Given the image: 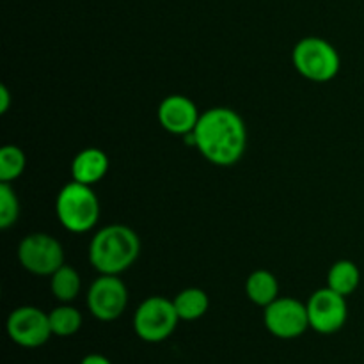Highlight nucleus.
Segmentation results:
<instances>
[{"instance_id":"3","label":"nucleus","mask_w":364,"mask_h":364,"mask_svg":"<svg viewBox=\"0 0 364 364\" xmlns=\"http://www.w3.org/2000/svg\"><path fill=\"white\" fill-rule=\"evenodd\" d=\"M102 206L92 187L70 181L59 191L55 199V215L60 226L70 233H87L100 220Z\"/></svg>"},{"instance_id":"2","label":"nucleus","mask_w":364,"mask_h":364,"mask_svg":"<svg viewBox=\"0 0 364 364\" xmlns=\"http://www.w3.org/2000/svg\"><path fill=\"white\" fill-rule=\"evenodd\" d=\"M141 255V238L124 224H109L96 231L89 244V262L98 274L121 276Z\"/></svg>"},{"instance_id":"16","label":"nucleus","mask_w":364,"mask_h":364,"mask_svg":"<svg viewBox=\"0 0 364 364\" xmlns=\"http://www.w3.org/2000/svg\"><path fill=\"white\" fill-rule=\"evenodd\" d=\"M180 320L194 322L203 318L210 308V297L201 288H185L173 299Z\"/></svg>"},{"instance_id":"20","label":"nucleus","mask_w":364,"mask_h":364,"mask_svg":"<svg viewBox=\"0 0 364 364\" xmlns=\"http://www.w3.org/2000/svg\"><path fill=\"white\" fill-rule=\"evenodd\" d=\"M11 107V92L6 84L0 85V114H6Z\"/></svg>"},{"instance_id":"7","label":"nucleus","mask_w":364,"mask_h":364,"mask_svg":"<svg viewBox=\"0 0 364 364\" xmlns=\"http://www.w3.org/2000/svg\"><path fill=\"white\" fill-rule=\"evenodd\" d=\"M130 294L119 276L100 274L87 290V309L100 322H114L127 311Z\"/></svg>"},{"instance_id":"1","label":"nucleus","mask_w":364,"mask_h":364,"mask_svg":"<svg viewBox=\"0 0 364 364\" xmlns=\"http://www.w3.org/2000/svg\"><path fill=\"white\" fill-rule=\"evenodd\" d=\"M191 142L210 164L231 167L247 148V127L240 114L228 107H213L199 116Z\"/></svg>"},{"instance_id":"17","label":"nucleus","mask_w":364,"mask_h":364,"mask_svg":"<svg viewBox=\"0 0 364 364\" xmlns=\"http://www.w3.org/2000/svg\"><path fill=\"white\" fill-rule=\"evenodd\" d=\"M53 336L70 338L82 329V313L71 304H60L48 313Z\"/></svg>"},{"instance_id":"19","label":"nucleus","mask_w":364,"mask_h":364,"mask_svg":"<svg viewBox=\"0 0 364 364\" xmlns=\"http://www.w3.org/2000/svg\"><path fill=\"white\" fill-rule=\"evenodd\" d=\"M20 217V199L11 183L0 181V228L9 230Z\"/></svg>"},{"instance_id":"5","label":"nucleus","mask_w":364,"mask_h":364,"mask_svg":"<svg viewBox=\"0 0 364 364\" xmlns=\"http://www.w3.org/2000/svg\"><path fill=\"white\" fill-rule=\"evenodd\" d=\"M174 302L162 295L144 299L134 313V331L146 343H162L173 336L180 323Z\"/></svg>"},{"instance_id":"21","label":"nucleus","mask_w":364,"mask_h":364,"mask_svg":"<svg viewBox=\"0 0 364 364\" xmlns=\"http://www.w3.org/2000/svg\"><path fill=\"white\" fill-rule=\"evenodd\" d=\"M80 364H112V361L102 354H87L82 358Z\"/></svg>"},{"instance_id":"14","label":"nucleus","mask_w":364,"mask_h":364,"mask_svg":"<svg viewBox=\"0 0 364 364\" xmlns=\"http://www.w3.org/2000/svg\"><path fill=\"white\" fill-rule=\"evenodd\" d=\"M50 291L60 304H71L82 291V277L77 269L64 263L50 276Z\"/></svg>"},{"instance_id":"8","label":"nucleus","mask_w":364,"mask_h":364,"mask_svg":"<svg viewBox=\"0 0 364 364\" xmlns=\"http://www.w3.org/2000/svg\"><path fill=\"white\" fill-rule=\"evenodd\" d=\"M265 329L279 340H295L309 329L306 302L294 297H277L272 304L263 308Z\"/></svg>"},{"instance_id":"18","label":"nucleus","mask_w":364,"mask_h":364,"mask_svg":"<svg viewBox=\"0 0 364 364\" xmlns=\"http://www.w3.org/2000/svg\"><path fill=\"white\" fill-rule=\"evenodd\" d=\"M27 167V156L23 149L14 144H6L0 149V181L13 183L23 174Z\"/></svg>"},{"instance_id":"15","label":"nucleus","mask_w":364,"mask_h":364,"mask_svg":"<svg viewBox=\"0 0 364 364\" xmlns=\"http://www.w3.org/2000/svg\"><path fill=\"white\" fill-rule=\"evenodd\" d=\"M361 284V270L350 259H340L327 272V287L336 294L348 297Z\"/></svg>"},{"instance_id":"9","label":"nucleus","mask_w":364,"mask_h":364,"mask_svg":"<svg viewBox=\"0 0 364 364\" xmlns=\"http://www.w3.org/2000/svg\"><path fill=\"white\" fill-rule=\"evenodd\" d=\"M7 336L21 348H39L53 336L50 316L36 306L13 309L6 322Z\"/></svg>"},{"instance_id":"10","label":"nucleus","mask_w":364,"mask_h":364,"mask_svg":"<svg viewBox=\"0 0 364 364\" xmlns=\"http://www.w3.org/2000/svg\"><path fill=\"white\" fill-rule=\"evenodd\" d=\"M309 316V329L318 334H336L347 323V297L336 294L329 287L320 288L306 302Z\"/></svg>"},{"instance_id":"6","label":"nucleus","mask_w":364,"mask_h":364,"mask_svg":"<svg viewBox=\"0 0 364 364\" xmlns=\"http://www.w3.org/2000/svg\"><path fill=\"white\" fill-rule=\"evenodd\" d=\"M18 262L34 276L50 277L64 265V249L48 233H31L18 245Z\"/></svg>"},{"instance_id":"12","label":"nucleus","mask_w":364,"mask_h":364,"mask_svg":"<svg viewBox=\"0 0 364 364\" xmlns=\"http://www.w3.org/2000/svg\"><path fill=\"white\" fill-rule=\"evenodd\" d=\"M109 166V156L103 149L85 148L78 151L71 160V178L78 183L95 187L98 181L105 178Z\"/></svg>"},{"instance_id":"13","label":"nucleus","mask_w":364,"mask_h":364,"mask_svg":"<svg viewBox=\"0 0 364 364\" xmlns=\"http://www.w3.org/2000/svg\"><path fill=\"white\" fill-rule=\"evenodd\" d=\"M245 295L252 304L267 308L279 297V281L270 270H255L245 281Z\"/></svg>"},{"instance_id":"11","label":"nucleus","mask_w":364,"mask_h":364,"mask_svg":"<svg viewBox=\"0 0 364 364\" xmlns=\"http://www.w3.org/2000/svg\"><path fill=\"white\" fill-rule=\"evenodd\" d=\"M199 109L188 96L169 95L160 102L156 117L160 127L173 135H191L198 124Z\"/></svg>"},{"instance_id":"4","label":"nucleus","mask_w":364,"mask_h":364,"mask_svg":"<svg viewBox=\"0 0 364 364\" xmlns=\"http://www.w3.org/2000/svg\"><path fill=\"white\" fill-rule=\"evenodd\" d=\"M291 63L301 77L316 84L331 82L341 70V57L338 50L327 39L316 36L302 38L294 46Z\"/></svg>"}]
</instances>
